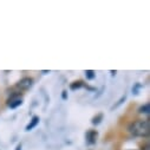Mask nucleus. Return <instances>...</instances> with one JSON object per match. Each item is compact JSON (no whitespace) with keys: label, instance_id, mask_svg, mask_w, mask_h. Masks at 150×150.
<instances>
[{"label":"nucleus","instance_id":"obj_13","mask_svg":"<svg viewBox=\"0 0 150 150\" xmlns=\"http://www.w3.org/2000/svg\"><path fill=\"white\" fill-rule=\"evenodd\" d=\"M16 150H21V144H18L17 148H16Z\"/></svg>","mask_w":150,"mask_h":150},{"label":"nucleus","instance_id":"obj_1","mask_svg":"<svg viewBox=\"0 0 150 150\" xmlns=\"http://www.w3.org/2000/svg\"><path fill=\"white\" fill-rule=\"evenodd\" d=\"M149 130H150V125H149L148 120L136 121V122H134L129 125L130 134L136 136V137H146L149 135Z\"/></svg>","mask_w":150,"mask_h":150},{"label":"nucleus","instance_id":"obj_4","mask_svg":"<svg viewBox=\"0 0 150 150\" xmlns=\"http://www.w3.org/2000/svg\"><path fill=\"white\" fill-rule=\"evenodd\" d=\"M98 137V132L96 130H89L86 132V142L89 144H95Z\"/></svg>","mask_w":150,"mask_h":150},{"label":"nucleus","instance_id":"obj_7","mask_svg":"<svg viewBox=\"0 0 150 150\" xmlns=\"http://www.w3.org/2000/svg\"><path fill=\"white\" fill-rule=\"evenodd\" d=\"M149 111H150V104L149 103H145L144 105H142L139 108V112H141V114H149Z\"/></svg>","mask_w":150,"mask_h":150},{"label":"nucleus","instance_id":"obj_6","mask_svg":"<svg viewBox=\"0 0 150 150\" xmlns=\"http://www.w3.org/2000/svg\"><path fill=\"white\" fill-rule=\"evenodd\" d=\"M103 120V114H98V115H96L93 118H92V121H91V123L93 124V125H97V124H99L100 123V121Z\"/></svg>","mask_w":150,"mask_h":150},{"label":"nucleus","instance_id":"obj_2","mask_svg":"<svg viewBox=\"0 0 150 150\" xmlns=\"http://www.w3.org/2000/svg\"><path fill=\"white\" fill-rule=\"evenodd\" d=\"M32 85H33V79L31 77H25L17 83V88H19L20 90H28L32 88Z\"/></svg>","mask_w":150,"mask_h":150},{"label":"nucleus","instance_id":"obj_11","mask_svg":"<svg viewBox=\"0 0 150 150\" xmlns=\"http://www.w3.org/2000/svg\"><path fill=\"white\" fill-rule=\"evenodd\" d=\"M62 98H63L64 100L67 99V91H66V90H64V91L62 92Z\"/></svg>","mask_w":150,"mask_h":150},{"label":"nucleus","instance_id":"obj_10","mask_svg":"<svg viewBox=\"0 0 150 150\" xmlns=\"http://www.w3.org/2000/svg\"><path fill=\"white\" fill-rule=\"evenodd\" d=\"M125 99H127V95H124V96H122V97L120 98V100H118V102H117V103H116L115 105H112V108H111V109H112V110H114V109H116V108H118V106H120V105H121V104H122V103H123V102H124Z\"/></svg>","mask_w":150,"mask_h":150},{"label":"nucleus","instance_id":"obj_8","mask_svg":"<svg viewBox=\"0 0 150 150\" xmlns=\"http://www.w3.org/2000/svg\"><path fill=\"white\" fill-rule=\"evenodd\" d=\"M83 86V83L82 82H74V83H72L71 85H70V89L71 90H76V89H79V88H82Z\"/></svg>","mask_w":150,"mask_h":150},{"label":"nucleus","instance_id":"obj_12","mask_svg":"<svg viewBox=\"0 0 150 150\" xmlns=\"http://www.w3.org/2000/svg\"><path fill=\"white\" fill-rule=\"evenodd\" d=\"M142 150H149V144L144 145V148H142Z\"/></svg>","mask_w":150,"mask_h":150},{"label":"nucleus","instance_id":"obj_5","mask_svg":"<svg viewBox=\"0 0 150 150\" xmlns=\"http://www.w3.org/2000/svg\"><path fill=\"white\" fill-rule=\"evenodd\" d=\"M38 123H39V117H38V116H33L32 120H31V122H30V124H27V127H26V131L32 130Z\"/></svg>","mask_w":150,"mask_h":150},{"label":"nucleus","instance_id":"obj_3","mask_svg":"<svg viewBox=\"0 0 150 150\" xmlns=\"http://www.w3.org/2000/svg\"><path fill=\"white\" fill-rule=\"evenodd\" d=\"M21 104H23V99H21L20 95H13V96L8 99V102H7V105H8L11 109H14V108H17V106H19V105H21Z\"/></svg>","mask_w":150,"mask_h":150},{"label":"nucleus","instance_id":"obj_9","mask_svg":"<svg viewBox=\"0 0 150 150\" xmlns=\"http://www.w3.org/2000/svg\"><path fill=\"white\" fill-rule=\"evenodd\" d=\"M85 76H86L88 79H93L96 74H95V71H92V70H86V71H85Z\"/></svg>","mask_w":150,"mask_h":150}]
</instances>
